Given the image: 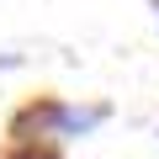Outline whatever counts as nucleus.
I'll return each instance as SVG.
<instances>
[{
    "label": "nucleus",
    "mask_w": 159,
    "mask_h": 159,
    "mask_svg": "<svg viewBox=\"0 0 159 159\" xmlns=\"http://www.w3.org/2000/svg\"><path fill=\"white\" fill-rule=\"evenodd\" d=\"M53 122H58V101L53 96H37V101H27L16 117H11V127H6V138L11 143H32V138H53Z\"/></svg>",
    "instance_id": "nucleus-1"
},
{
    "label": "nucleus",
    "mask_w": 159,
    "mask_h": 159,
    "mask_svg": "<svg viewBox=\"0 0 159 159\" xmlns=\"http://www.w3.org/2000/svg\"><path fill=\"white\" fill-rule=\"evenodd\" d=\"M106 117H111V106H106V101H90V106H69V101H58L53 138H85V133H96Z\"/></svg>",
    "instance_id": "nucleus-2"
},
{
    "label": "nucleus",
    "mask_w": 159,
    "mask_h": 159,
    "mask_svg": "<svg viewBox=\"0 0 159 159\" xmlns=\"http://www.w3.org/2000/svg\"><path fill=\"white\" fill-rule=\"evenodd\" d=\"M21 64H27L21 53H0V69H21Z\"/></svg>",
    "instance_id": "nucleus-3"
},
{
    "label": "nucleus",
    "mask_w": 159,
    "mask_h": 159,
    "mask_svg": "<svg viewBox=\"0 0 159 159\" xmlns=\"http://www.w3.org/2000/svg\"><path fill=\"white\" fill-rule=\"evenodd\" d=\"M154 11H159V0H154Z\"/></svg>",
    "instance_id": "nucleus-4"
}]
</instances>
